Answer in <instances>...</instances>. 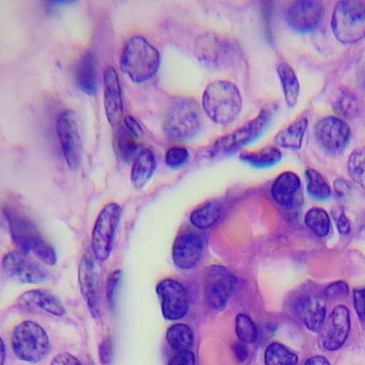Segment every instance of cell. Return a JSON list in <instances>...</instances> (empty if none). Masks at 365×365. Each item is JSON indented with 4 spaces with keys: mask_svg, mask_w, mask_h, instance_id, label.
Wrapping results in <instances>:
<instances>
[{
    "mask_svg": "<svg viewBox=\"0 0 365 365\" xmlns=\"http://www.w3.org/2000/svg\"><path fill=\"white\" fill-rule=\"evenodd\" d=\"M242 105L239 89L226 80H215L208 83L202 96L204 112L218 125L231 123L240 113Z\"/></svg>",
    "mask_w": 365,
    "mask_h": 365,
    "instance_id": "1",
    "label": "cell"
},
{
    "mask_svg": "<svg viewBox=\"0 0 365 365\" xmlns=\"http://www.w3.org/2000/svg\"><path fill=\"white\" fill-rule=\"evenodd\" d=\"M160 63L158 51L144 37L133 36L125 44L120 67L135 83H143L150 79L158 71Z\"/></svg>",
    "mask_w": 365,
    "mask_h": 365,
    "instance_id": "2",
    "label": "cell"
},
{
    "mask_svg": "<svg viewBox=\"0 0 365 365\" xmlns=\"http://www.w3.org/2000/svg\"><path fill=\"white\" fill-rule=\"evenodd\" d=\"M11 238L19 250L26 255L32 254L48 266L56 263L54 248L41 236L34 224L27 217L14 211H5Z\"/></svg>",
    "mask_w": 365,
    "mask_h": 365,
    "instance_id": "3",
    "label": "cell"
},
{
    "mask_svg": "<svg viewBox=\"0 0 365 365\" xmlns=\"http://www.w3.org/2000/svg\"><path fill=\"white\" fill-rule=\"evenodd\" d=\"M166 137L174 142L192 139L201 127L200 106L194 98L179 97L170 106L163 121Z\"/></svg>",
    "mask_w": 365,
    "mask_h": 365,
    "instance_id": "4",
    "label": "cell"
},
{
    "mask_svg": "<svg viewBox=\"0 0 365 365\" xmlns=\"http://www.w3.org/2000/svg\"><path fill=\"white\" fill-rule=\"evenodd\" d=\"M277 108L273 102L264 105L255 118L232 132L219 137L212 147V154H232L256 140L269 125Z\"/></svg>",
    "mask_w": 365,
    "mask_h": 365,
    "instance_id": "5",
    "label": "cell"
},
{
    "mask_svg": "<svg viewBox=\"0 0 365 365\" xmlns=\"http://www.w3.org/2000/svg\"><path fill=\"white\" fill-rule=\"evenodd\" d=\"M331 28L335 38L344 44L357 43L365 38V4L361 1L344 0L336 3Z\"/></svg>",
    "mask_w": 365,
    "mask_h": 365,
    "instance_id": "6",
    "label": "cell"
},
{
    "mask_svg": "<svg viewBox=\"0 0 365 365\" xmlns=\"http://www.w3.org/2000/svg\"><path fill=\"white\" fill-rule=\"evenodd\" d=\"M11 345L19 360L35 364L43 360L50 351V341L45 330L37 323L25 320L14 328Z\"/></svg>",
    "mask_w": 365,
    "mask_h": 365,
    "instance_id": "7",
    "label": "cell"
},
{
    "mask_svg": "<svg viewBox=\"0 0 365 365\" xmlns=\"http://www.w3.org/2000/svg\"><path fill=\"white\" fill-rule=\"evenodd\" d=\"M121 216L122 208L116 202L107 203L98 214L91 240L93 254L97 261L104 262L110 257Z\"/></svg>",
    "mask_w": 365,
    "mask_h": 365,
    "instance_id": "8",
    "label": "cell"
},
{
    "mask_svg": "<svg viewBox=\"0 0 365 365\" xmlns=\"http://www.w3.org/2000/svg\"><path fill=\"white\" fill-rule=\"evenodd\" d=\"M203 292L207 305L213 309H222L236 284V278L220 264L207 267L203 274Z\"/></svg>",
    "mask_w": 365,
    "mask_h": 365,
    "instance_id": "9",
    "label": "cell"
},
{
    "mask_svg": "<svg viewBox=\"0 0 365 365\" xmlns=\"http://www.w3.org/2000/svg\"><path fill=\"white\" fill-rule=\"evenodd\" d=\"M56 129L67 165L76 170L81 161L82 146L74 112L70 109L61 111L56 118Z\"/></svg>",
    "mask_w": 365,
    "mask_h": 365,
    "instance_id": "10",
    "label": "cell"
},
{
    "mask_svg": "<svg viewBox=\"0 0 365 365\" xmlns=\"http://www.w3.org/2000/svg\"><path fill=\"white\" fill-rule=\"evenodd\" d=\"M314 133L318 143L331 153L342 152L351 138L349 124L342 118L334 115L319 119L314 125Z\"/></svg>",
    "mask_w": 365,
    "mask_h": 365,
    "instance_id": "11",
    "label": "cell"
},
{
    "mask_svg": "<svg viewBox=\"0 0 365 365\" xmlns=\"http://www.w3.org/2000/svg\"><path fill=\"white\" fill-rule=\"evenodd\" d=\"M324 12V4L319 0L292 1L285 11L289 26L299 33L313 31L320 23Z\"/></svg>",
    "mask_w": 365,
    "mask_h": 365,
    "instance_id": "12",
    "label": "cell"
},
{
    "mask_svg": "<svg viewBox=\"0 0 365 365\" xmlns=\"http://www.w3.org/2000/svg\"><path fill=\"white\" fill-rule=\"evenodd\" d=\"M156 293L165 319L176 320L187 314L188 297L186 289L180 282L172 279H163L156 287Z\"/></svg>",
    "mask_w": 365,
    "mask_h": 365,
    "instance_id": "13",
    "label": "cell"
},
{
    "mask_svg": "<svg viewBox=\"0 0 365 365\" xmlns=\"http://www.w3.org/2000/svg\"><path fill=\"white\" fill-rule=\"evenodd\" d=\"M1 266L7 275L23 284H39L48 277L41 267L20 250L6 253L2 258Z\"/></svg>",
    "mask_w": 365,
    "mask_h": 365,
    "instance_id": "14",
    "label": "cell"
},
{
    "mask_svg": "<svg viewBox=\"0 0 365 365\" xmlns=\"http://www.w3.org/2000/svg\"><path fill=\"white\" fill-rule=\"evenodd\" d=\"M204 250L202 237L194 230H185L175 237L172 247L173 263L179 269L190 270L200 262Z\"/></svg>",
    "mask_w": 365,
    "mask_h": 365,
    "instance_id": "15",
    "label": "cell"
},
{
    "mask_svg": "<svg viewBox=\"0 0 365 365\" xmlns=\"http://www.w3.org/2000/svg\"><path fill=\"white\" fill-rule=\"evenodd\" d=\"M322 329L323 346L329 351L339 349L346 341L350 329L348 309L342 304L336 306Z\"/></svg>",
    "mask_w": 365,
    "mask_h": 365,
    "instance_id": "16",
    "label": "cell"
},
{
    "mask_svg": "<svg viewBox=\"0 0 365 365\" xmlns=\"http://www.w3.org/2000/svg\"><path fill=\"white\" fill-rule=\"evenodd\" d=\"M103 102L108 121L112 126L117 125L123 116V101L118 73L111 66L103 73Z\"/></svg>",
    "mask_w": 365,
    "mask_h": 365,
    "instance_id": "17",
    "label": "cell"
},
{
    "mask_svg": "<svg viewBox=\"0 0 365 365\" xmlns=\"http://www.w3.org/2000/svg\"><path fill=\"white\" fill-rule=\"evenodd\" d=\"M19 307L33 312H43L60 317L66 313L61 302L44 289H31L24 292L17 300Z\"/></svg>",
    "mask_w": 365,
    "mask_h": 365,
    "instance_id": "18",
    "label": "cell"
},
{
    "mask_svg": "<svg viewBox=\"0 0 365 365\" xmlns=\"http://www.w3.org/2000/svg\"><path fill=\"white\" fill-rule=\"evenodd\" d=\"M142 134L143 130L138 121L131 115L126 116L117 136L118 151L123 160L135 159L142 148L139 144Z\"/></svg>",
    "mask_w": 365,
    "mask_h": 365,
    "instance_id": "19",
    "label": "cell"
},
{
    "mask_svg": "<svg viewBox=\"0 0 365 365\" xmlns=\"http://www.w3.org/2000/svg\"><path fill=\"white\" fill-rule=\"evenodd\" d=\"M227 45L220 37L210 34H202L195 41L196 58L203 64L215 66L221 63L227 53Z\"/></svg>",
    "mask_w": 365,
    "mask_h": 365,
    "instance_id": "20",
    "label": "cell"
},
{
    "mask_svg": "<svg viewBox=\"0 0 365 365\" xmlns=\"http://www.w3.org/2000/svg\"><path fill=\"white\" fill-rule=\"evenodd\" d=\"M297 309L309 330L317 332L322 329L325 322L326 304L322 298L302 295L297 299Z\"/></svg>",
    "mask_w": 365,
    "mask_h": 365,
    "instance_id": "21",
    "label": "cell"
},
{
    "mask_svg": "<svg viewBox=\"0 0 365 365\" xmlns=\"http://www.w3.org/2000/svg\"><path fill=\"white\" fill-rule=\"evenodd\" d=\"M78 277L81 292L93 314H97L98 288L96 274L93 261L87 256H83L80 262Z\"/></svg>",
    "mask_w": 365,
    "mask_h": 365,
    "instance_id": "22",
    "label": "cell"
},
{
    "mask_svg": "<svg viewBox=\"0 0 365 365\" xmlns=\"http://www.w3.org/2000/svg\"><path fill=\"white\" fill-rule=\"evenodd\" d=\"M300 186V178L295 173L284 171L277 176L272 185V197L281 206L291 207Z\"/></svg>",
    "mask_w": 365,
    "mask_h": 365,
    "instance_id": "23",
    "label": "cell"
},
{
    "mask_svg": "<svg viewBox=\"0 0 365 365\" xmlns=\"http://www.w3.org/2000/svg\"><path fill=\"white\" fill-rule=\"evenodd\" d=\"M157 167L153 152L142 148L134 159L130 170V182L136 190H141L152 178Z\"/></svg>",
    "mask_w": 365,
    "mask_h": 365,
    "instance_id": "24",
    "label": "cell"
},
{
    "mask_svg": "<svg viewBox=\"0 0 365 365\" xmlns=\"http://www.w3.org/2000/svg\"><path fill=\"white\" fill-rule=\"evenodd\" d=\"M307 125V118L305 116H299L279 130L274 137L273 140L276 145L283 148L292 150H299Z\"/></svg>",
    "mask_w": 365,
    "mask_h": 365,
    "instance_id": "25",
    "label": "cell"
},
{
    "mask_svg": "<svg viewBox=\"0 0 365 365\" xmlns=\"http://www.w3.org/2000/svg\"><path fill=\"white\" fill-rule=\"evenodd\" d=\"M76 79L80 89L89 96L97 91V73L95 58L91 52L85 53L76 67Z\"/></svg>",
    "mask_w": 365,
    "mask_h": 365,
    "instance_id": "26",
    "label": "cell"
},
{
    "mask_svg": "<svg viewBox=\"0 0 365 365\" xmlns=\"http://www.w3.org/2000/svg\"><path fill=\"white\" fill-rule=\"evenodd\" d=\"M239 158L244 163L257 169L267 168L277 164L282 158L279 149L266 146L257 150L242 152Z\"/></svg>",
    "mask_w": 365,
    "mask_h": 365,
    "instance_id": "27",
    "label": "cell"
},
{
    "mask_svg": "<svg viewBox=\"0 0 365 365\" xmlns=\"http://www.w3.org/2000/svg\"><path fill=\"white\" fill-rule=\"evenodd\" d=\"M282 85L284 100L289 108H294L299 95V83L293 68L286 62L279 63L276 67Z\"/></svg>",
    "mask_w": 365,
    "mask_h": 365,
    "instance_id": "28",
    "label": "cell"
},
{
    "mask_svg": "<svg viewBox=\"0 0 365 365\" xmlns=\"http://www.w3.org/2000/svg\"><path fill=\"white\" fill-rule=\"evenodd\" d=\"M332 108L339 116L353 119L359 113V101L356 95L347 88H340L336 93Z\"/></svg>",
    "mask_w": 365,
    "mask_h": 365,
    "instance_id": "29",
    "label": "cell"
},
{
    "mask_svg": "<svg viewBox=\"0 0 365 365\" xmlns=\"http://www.w3.org/2000/svg\"><path fill=\"white\" fill-rule=\"evenodd\" d=\"M222 211V207L219 202L210 201L192 211L190 221L197 229H207L219 220Z\"/></svg>",
    "mask_w": 365,
    "mask_h": 365,
    "instance_id": "30",
    "label": "cell"
},
{
    "mask_svg": "<svg viewBox=\"0 0 365 365\" xmlns=\"http://www.w3.org/2000/svg\"><path fill=\"white\" fill-rule=\"evenodd\" d=\"M166 339L173 349L178 352L189 351L193 344V334L188 326L175 324L167 330Z\"/></svg>",
    "mask_w": 365,
    "mask_h": 365,
    "instance_id": "31",
    "label": "cell"
},
{
    "mask_svg": "<svg viewBox=\"0 0 365 365\" xmlns=\"http://www.w3.org/2000/svg\"><path fill=\"white\" fill-rule=\"evenodd\" d=\"M307 191L312 199L317 201H324L331 195V188L320 173L309 168L305 171Z\"/></svg>",
    "mask_w": 365,
    "mask_h": 365,
    "instance_id": "32",
    "label": "cell"
},
{
    "mask_svg": "<svg viewBox=\"0 0 365 365\" xmlns=\"http://www.w3.org/2000/svg\"><path fill=\"white\" fill-rule=\"evenodd\" d=\"M304 222L319 237H326L330 230L329 215L322 207H314L309 209L305 214Z\"/></svg>",
    "mask_w": 365,
    "mask_h": 365,
    "instance_id": "33",
    "label": "cell"
},
{
    "mask_svg": "<svg viewBox=\"0 0 365 365\" xmlns=\"http://www.w3.org/2000/svg\"><path fill=\"white\" fill-rule=\"evenodd\" d=\"M347 171L349 177L365 189V145L351 153L347 160Z\"/></svg>",
    "mask_w": 365,
    "mask_h": 365,
    "instance_id": "34",
    "label": "cell"
},
{
    "mask_svg": "<svg viewBox=\"0 0 365 365\" xmlns=\"http://www.w3.org/2000/svg\"><path fill=\"white\" fill-rule=\"evenodd\" d=\"M297 356L282 344H271L264 353L266 365H297Z\"/></svg>",
    "mask_w": 365,
    "mask_h": 365,
    "instance_id": "35",
    "label": "cell"
},
{
    "mask_svg": "<svg viewBox=\"0 0 365 365\" xmlns=\"http://www.w3.org/2000/svg\"><path fill=\"white\" fill-rule=\"evenodd\" d=\"M236 334L245 342H254L257 338V329L253 321L245 314H239L235 322Z\"/></svg>",
    "mask_w": 365,
    "mask_h": 365,
    "instance_id": "36",
    "label": "cell"
},
{
    "mask_svg": "<svg viewBox=\"0 0 365 365\" xmlns=\"http://www.w3.org/2000/svg\"><path fill=\"white\" fill-rule=\"evenodd\" d=\"M189 158L187 150L182 146H173L165 153V162L168 167L178 169L183 166Z\"/></svg>",
    "mask_w": 365,
    "mask_h": 365,
    "instance_id": "37",
    "label": "cell"
},
{
    "mask_svg": "<svg viewBox=\"0 0 365 365\" xmlns=\"http://www.w3.org/2000/svg\"><path fill=\"white\" fill-rule=\"evenodd\" d=\"M122 271L120 269L113 270L108 277L106 283V296L108 301L112 304L117 288L122 279Z\"/></svg>",
    "mask_w": 365,
    "mask_h": 365,
    "instance_id": "38",
    "label": "cell"
},
{
    "mask_svg": "<svg viewBox=\"0 0 365 365\" xmlns=\"http://www.w3.org/2000/svg\"><path fill=\"white\" fill-rule=\"evenodd\" d=\"M349 292V287L345 282L337 281L330 284L325 289V295L329 299L345 297Z\"/></svg>",
    "mask_w": 365,
    "mask_h": 365,
    "instance_id": "39",
    "label": "cell"
},
{
    "mask_svg": "<svg viewBox=\"0 0 365 365\" xmlns=\"http://www.w3.org/2000/svg\"><path fill=\"white\" fill-rule=\"evenodd\" d=\"M353 302L359 317L365 324V288L354 290Z\"/></svg>",
    "mask_w": 365,
    "mask_h": 365,
    "instance_id": "40",
    "label": "cell"
},
{
    "mask_svg": "<svg viewBox=\"0 0 365 365\" xmlns=\"http://www.w3.org/2000/svg\"><path fill=\"white\" fill-rule=\"evenodd\" d=\"M168 365H195V356L190 351L178 352Z\"/></svg>",
    "mask_w": 365,
    "mask_h": 365,
    "instance_id": "41",
    "label": "cell"
},
{
    "mask_svg": "<svg viewBox=\"0 0 365 365\" xmlns=\"http://www.w3.org/2000/svg\"><path fill=\"white\" fill-rule=\"evenodd\" d=\"M49 365H81V364L71 354L62 353L56 356Z\"/></svg>",
    "mask_w": 365,
    "mask_h": 365,
    "instance_id": "42",
    "label": "cell"
},
{
    "mask_svg": "<svg viewBox=\"0 0 365 365\" xmlns=\"http://www.w3.org/2000/svg\"><path fill=\"white\" fill-rule=\"evenodd\" d=\"M336 193L340 197H345L351 191L349 182L344 178H338L333 183Z\"/></svg>",
    "mask_w": 365,
    "mask_h": 365,
    "instance_id": "43",
    "label": "cell"
},
{
    "mask_svg": "<svg viewBox=\"0 0 365 365\" xmlns=\"http://www.w3.org/2000/svg\"><path fill=\"white\" fill-rule=\"evenodd\" d=\"M336 228L341 235H348L351 231L349 221L344 212H341L337 218Z\"/></svg>",
    "mask_w": 365,
    "mask_h": 365,
    "instance_id": "44",
    "label": "cell"
},
{
    "mask_svg": "<svg viewBox=\"0 0 365 365\" xmlns=\"http://www.w3.org/2000/svg\"><path fill=\"white\" fill-rule=\"evenodd\" d=\"M304 365H330L328 360L322 356H314L309 358Z\"/></svg>",
    "mask_w": 365,
    "mask_h": 365,
    "instance_id": "45",
    "label": "cell"
},
{
    "mask_svg": "<svg viewBox=\"0 0 365 365\" xmlns=\"http://www.w3.org/2000/svg\"><path fill=\"white\" fill-rule=\"evenodd\" d=\"M235 349L237 357L240 360L243 361L247 356V352L244 346L241 344H237L236 346L235 347Z\"/></svg>",
    "mask_w": 365,
    "mask_h": 365,
    "instance_id": "46",
    "label": "cell"
},
{
    "mask_svg": "<svg viewBox=\"0 0 365 365\" xmlns=\"http://www.w3.org/2000/svg\"><path fill=\"white\" fill-rule=\"evenodd\" d=\"M358 79L361 86L365 90V63L359 71Z\"/></svg>",
    "mask_w": 365,
    "mask_h": 365,
    "instance_id": "47",
    "label": "cell"
},
{
    "mask_svg": "<svg viewBox=\"0 0 365 365\" xmlns=\"http://www.w3.org/2000/svg\"><path fill=\"white\" fill-rule=\"evenodd\" d=\"M1 365H4L6 359V348L4 344L2 339H1Z\"/></svg>",
    "mask_w": 365,
    "mask_h": 365,
    "instance_id": "48",
    "label": "cell"
}]
</instances>
